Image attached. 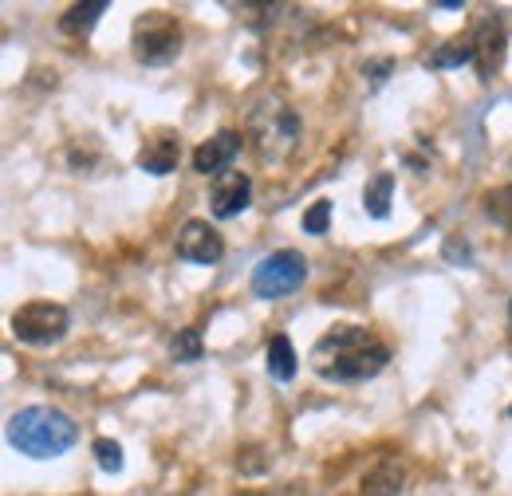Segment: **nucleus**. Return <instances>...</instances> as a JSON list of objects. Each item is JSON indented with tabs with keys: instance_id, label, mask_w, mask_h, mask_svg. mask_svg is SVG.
Segmentation results:
<instances>
[{
	"instance_id": "ddd939ff",
	"label": "nucleus",
	"mask_w": 512,
	"mask_h": 496,
	"mask_svg": "<svg viewBox=\"0 0 512 496\" xmlns=\"http://www.w3.org/2000/svg\"><path fill=\"white\" fill-rule=\"evenodd\" d=\"M406 485V469L398 461H379L367 477H363V496H398Z\"/></svg>"
},
{
	"instance_id": "f3484780",
	"label": "nucleus",
	"mask_w": 512,
	"mask_h": 496,
	"mask_svg": "<svg viewBox=\"0 0 512 496\" xmlns=\"http://www.w3.org/2000/svg\"><path fill=\"white\" fill-rule=\"evenodd\" d=\"M430 67H461V63H473V36H457V40H449V44H442L434 56H430Z\"/></svg>"
},
{
	"instance_id": "f8f14e48",
	"label": "nucleus",
	"mask_w": 512,
	"mask_h": 496,
	"mask_svg": "<svg viewBox=\"0 0 512 496\" xmlns=\"http://www.w3.org/2000/svg\"><path fill=\"white\" fill-rule=\"evenodd\" d=\"M264 367H268V374H272L276 382H292V378H296L300 355H296V347H292L288 335H272V339H268V347H264Z\"/></svg>"
},
{
	"instance_id": "aec40b11",
	"label": "nucleus",
	"mask_w": 512,
	"mask_h": 496,
	"mask_svg": "<svg viewBox=\"0 0 512 496\" xmlns=\"http://www.w3.org/2000/svg\"><path fill=\"white\" fill-rule=\"evenodd\" d=\"M327 225H331V201L320 197V201H312V205H308V213H304V233L323 237V233H327Z\"/></svg>"
},
{
	"instance_id": "20e7f679",
	"label": "nucleus",
	"mask_w": 512,
	"mask_h": 496,
	"mask_svg": "<svg viewBox=\"0 0 512 496\" xmlns=\"http://www.w3.org/2000/svg\"><path fill=\"white\" fill-rule=\"evenodd\" d=\"M182 24L178 16L162 12V8H150L134 20L130 28V52L142 67H166L182 56Z\"/></svg>"
},
{
	"instance_id": "6e6552de",
	"label": "nucleus",
	"mask_w": 512,
	"mask_h": 496,
	"mask_svg": "<svg viewBox=\"0 0 512 496\" xmlns=\"http://www.w3.org/2000/svg\"><path fill=\"white\" fill-rule=\"evenodd\" d=\"M134 162H138L142 174H154V178L174 174L178 162H182V138H178V130H154V134H146L142 146H138V154H134Z\"/></svg>"
},
{
	"instance_id": "f257e3e1",
	"label": "nucleus",
	"mask_w": 512,
	"mask_h": 496,
	"mask_svg": "<svg viewBox=\"0 0 512 496\" xmlns=\"http://www.w3.org/2000/svg\"><path fill=\"white\" fill-rule=\"evenodd\" d=\"M386 363H390V347L375 331L355 327V323L327 327L308 355V367L320 374L323 382H367V378L383 374Z\"/></svg>"
},
{
	"instance_id": "412c9836",
	"label": "nucleus",
	"mask_w": 512,
	"mask_h": 496,
	"mask_svg": "<svg viewBox=\"0 0 512 496\" xmlns=\"http://www.w3.org/2000/svg\"><path fill=\"white\" fill-rule=\"evenodd\" d=\"M509 319H512V300H509Z\"/></svg>"
},
{
	"instance_id": "dca6fc26",
	"label": "nucleus",
	"mask_w": 512,
	"mask_h": 496,
	"mask_svg": "<svg viewBox=\"0 0 512 496\" xmlns=\"http://www.w3.org/2000/svg\"><path fill=\"white\" fill-rule=\"evenodd\" d=\"M481 213H485L493 225H501V229H512V182H509V186L489 189V193L481 197Z\"/></svg>"
},
{
	"instance_id": "9d476101",
	"label": "nucleus",
	"mask_w": 512,
	"mask_h": 496,
	"mask_svg": "<svg viewBox=\"0 0 512 496\" xmlns=\"http://www.w3.org/2000/svg\"><path fill=\"white\" fill-rule=\"evenodd\" d=\"M249 201H253V182H249V174L225 170L221 178H213V186H209V209H213V217L229 221V217L245 213Z\"/></svg>"
},
{
	"instance_id": "39448f33",
	"label": "nucleus",
	"mask_w": 512,
	"mask_h": 496,
	"mask_svg": "<svg viewBox=\"0 0 512 496\" xmlns=\"http://www.w3.org/2000/svg\"><path fill=\"white\" fill-rule=\"evenodd\" d=\"M308 280V260L296 248H276L253 268V296L256 300H284Z\"/></svg>"
},
{
	"instance_id": "1a4fd4ad",
	"label": "nucleus",
	"mask_w": 512,
	"mask_h": 496,
	"mask_svg": "<svg viewBox=\"0 0 512 496\" xmlns=\"http://www.w3.org/2000/svg\"><path fill=\"white\" fill-rule=\"evenodd\" d=\"M178 256L190 260V264H217L225 256V237L209 221L193 217V221L182 225V233H178Z\"/></svg>"
},
{
	"instance_id": "a211bd4d",
	"label": "nucleus",
	"mask_w": 512,
	"mask_h": 496,
	"mask_svg": "<svg viewBox=\"0 0 512 496\" xmlns=\"http://www.w3.org/2000/svg\"><path fill=\"white\" fill-rule=\"evenodd\" d=\"M91 453H95V461H99L103 473H119V469H123V445H119V441H111V437H95Z\"/></svg>"
},
{
	"instance_id": "0eeeda50",
	"label": "nucleus",
	"mask_w": 512,
	"mask_h": 496,
	"mask_svg": "<svg viewBox=\"0 0 512 496\" xmlns=\"http://www.w3.org/2000/svg\"><path fill=\"white\" fill-rule=\"evenodd\" d=\"M505 48H509V28L501 20V12H489L477 28H473V63L481 79H493L505 63Z\"/></svg>"
},
{
	"instance_id": "4be33fe9",
	"label": "nucleus",
	"mask_w": 512,
	"mask_h": 496,
	"mask_svg": "<svg viewBox=\"0 0 512 496\" xmlns=\"http://www.w3.org/2000/svg\"><path fill=\"white\" fill-rule=\"evenodd\" d=\"M509 414H512V406H509Z\"/></svg>"
},
{
	"instance_id": "f03ea898",
	"label": "nucleus",
	"mask_w": 512,
	"mask_h": 496,
	"mask_svg": "<svg viewBox=\"0 0 512 496\" xmlns=\"http://www.w3.org/2000/svg\"><path fill=\"white\" fill-rule=\"evenodd\" d=\"M79 441V426L56 406H24L8 418V445L32 461H52Z\"/></svg>"
},
{
	"instance_id": "7ed1b4c3",
	"label": "nucleus",
	"mask_w": 512,
	"mask_h": 496,
	"mask_svg": "<svg viewBox=\"0 0 512 496\" xmlns=\"http://www.w3.org/2000/svg\"><path fill=\"white\" fill-rule=\"evenodd\" d=\"M296 138H300V115L280 99H264L249 115V142L260 162H284L296 150Z\"/></svg>"
},
{
	"instance_id": "2eb2a0df",
	"label": "nucleus",
	"mask_w": 512,
	"mask_h": 496,
	"mask_svg": "<svg viewBox=\"0 0 512 496\" xmlns=\"http://www.w3.org/2000/svg\"><path fill=\"white\" fill-rule=\"evenodd\" d=\"M390 197H394V174H375L367 186H363V209L375 217V221H383L386 213H390Z\"/></svg>"
},
{
	"instance_id": "4468645a",
	"label": "nucleus",
	"mask_w": 512,
	"mask_h": 496,
	"mask_svg": "<svg viewBox=\"0 0 512 496\" xmlns=\"http://www.w3.org/2000/svg\"><path fill=\"white\" fill-rule=\"evenodd\" d=\"M111 4L107 0H87V4H71L64 16H60V32L64 36H87L95 24H99V16L107 12Z\"/></svg>"
},
{
	"instance_id": "423d86ee",
	"label": "nucleus",
	"mask_w": 512,
	"mask_h": 496,
	"mask_svg": "<svg viewBox=\"0 0 512 496\" xmlns=\"http://www.w3.org/2000/svg\"><path fill=\"white\" fill-rule=\"evenodd\" d=\"M71 327V315L64 304H52V300H32L24 308L12 311V335L28 347H52L60 343Z\"/></svg>"
},
{
	"instance_id": "9b49d317",
	"label": "nucleus",
	"mask_w": 512,
	"mask_h": 496,
	"mask_svg": "<svg viewBox=\"0 0 512 496\" xmlns=\"http://www.w3.org/2000/svg\"><path fill=\"white\" fill-rule=\"evenodd\" d=\"M241 146H245V138L237 134V130H217L213 138H205L197 150H193V170L197 174H225V170H233V158L241 154Z\"/></svg>"
},
{
	"instance_id": "6ab92c4d",
	"label": "nucleus",
	"mask_w": 512,
	"mask_h": 496,
	"mask_svg": "<svg viewBox=\"0 0 512 496\" xmlns=\"http://www.w3.org/2000/svg\"><path fill=\"white\" fill-rule=\"evenodd\" d=\"M170 355H174L178 363H197V359H201V335H197L193 327L178 331L174 343H170Z\"/></svg>"
}]
</instances>
